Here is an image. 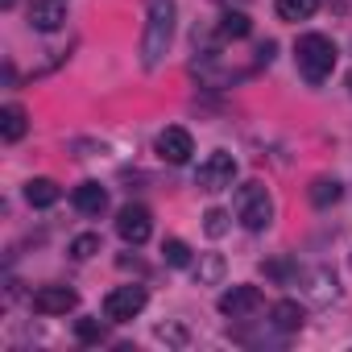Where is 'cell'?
I'll return each instance as SVG.
<instances>
[{"mask_svg": "<svg viewBox=\"0 0 352 352\" xmlns=\"http://www.w3.org/2000/svg\"><path fill=\"white\" fill-rule=\"evenodd\" d=\"M348 87H352V75H348Z\"/></svg>", "mask_w": 352, "mask_h": 352, "instance_id": "83f0119b", "label": "cell"}, {"mask_svg": "<svg viewBox=\"0 0 352 352\" xmlns=\"http://www.w3.org/2000/svg\"><path fill=\"white\" fill-rule=\"evenodd\" d=\"M302 282H307V294H311V302H331L340 290H336V278H331V270H307L302 274Z\"/></svg>", "mask_w": 352, "mask_h": 352, "instance_id": "5bb4252c", "label": "cell"}, {"mask_svg": "<svg viewBox=\"0 0 352 352\" xmlns=\"http://www.w3.org/2000/svg\"><path fill=\"white\" fill-rule=\"evenodd\" d=\"M100 253V236L96 232H79L75 241H71V257L75 261H87V257H96Z\"/></svg>", "mask_w": 352, "mask_h": 352, "instance_id": "44dd1931", "label": "cell"}, {"mask_svg": "<svg viewBox=\"0 0 352 352\" xmlns=\"http://www.w3.org/2000/svg\"><path fill=\"white\" fill-rule=\"evenodd\" d=\"M232 212L249 232H261V228L274 224V199L261 183H241L236 195H232Z\"/></svg>", "mask_w": 352, "mask_h": 352, "instance_id": "3957f363", "label": "cell"}, {"mask_svg": "<svg viewBox=\"0 0 352 352\" xmlns=\"http://www.w3.org/2000/svg\"><path fill=\"white\" fill-rule=\"evenodd\" d=\"M302 319H307V311H302L294 298H282V302H274V311H270V323H274L282 336L298 331V327H302Z\"/></svg>", "mask_w": 352, "mask_h": 352, "instance_id": "4fadbf2b", "label": "cell"}, {"mask_svg": "<svg viewBox=\"0 0 352 352\" xmlns=\"http://www.w3.org/2000/svg\"><path fill=\"white\" fill-rule=\"evenodd\" d=\"M162 257H166V265L183 270V265H191V245H187V241H179V236H170V241L162 245Z\"/></svg>", "mask_w": 352, "mask_h": 352, "instance_id": "ffe728a7", "label": "cell"}, {"mask_svg": "<svg viewBox=\"0 0 352 352\" xmlns=\"http://www.w3.org/2000/svg\"><path fill=\"white\" fill-rule=\"evenodd\" d=\"M204 232H208L212 241H220V236L228 232V212H224V208H208V216H204Z\"/></svg>", "mask_w": 352, "mask_h": 352, "instance_id": "7402d4cb", "label": "cell"}, {"mask_svg": "<svg viewBox=\"0 0 352 352\" xmlns=\"http://www.w3.org/2000/svg\"><path fill=\"white\" fill-rule=\"evenodd\" d=\"M157 340H166V344H187V331L174 327V323H162L157 327Z\"/></svg>", "mask_w": 352, "mask_h": 352, "instance_id": "d4e9b609", "label": "cell"}, {"mask_svg": "<svg viewBox=\"0 0 352 352\" xmlns=\"http://www.w3.org/2000/svg\"><path fill=\"white\" fill-rule=\"evenodd\" d=\"M216 307H220V315H228V319H245V315H253V311L261 307V290H257V286H228Z\"/></svg>", "mask_w": 352, "mask_h": 352, "instance_id": "9c48e42d", "label": "cell"}, {"mask_svg": "<svg viewBox=\"0 0 352 352\" xmlns=\"http://www.w3.org/2000/svg\"><path fill=\"white\" fill-rule=\"evenodd\" d=\"M261 270H265V274H270V278H282V282H286V278H290V274H298V265H290V261H265V265H261Z\"/></svg>", "mask_w": 352, "mask_h": 352, "instance_id": "cb8c5ba5", "label": "cell"}, {"mask_svg": "<svg viewBox=\"0 0 352 352\" xmlns=\"http://www.w3.org/2000/svg\"><path fill=\"white\" fill-rule=\"evenodd\" d=\"M311 204L315 208H331V204H340V195H344V187H340V179L336 174H319V179L311 183Z\"/></svg>", "mask_w": 352, "mask_h": 352, "instance_id": "2e32d148", "label": "cell"}, {"mask_svg": "<svg viewBox=\"0 0 352 352\" xmlns=\"http://www.w3.org/2000/svg\"><path fill=\"white\" fill-rule=\"evenodd\" d=\"M71 204H75L83 216H100V212L108 208V191H104L100 183H79V187L71 191Z\"/></svg>", "mask_w": 352, "mask_h": 352, "instance_id": "7c38bea8", "label": "cell"}, {"mask_svg": "<svg viewBox=\"0 0 352 352\" xmlns=\"http://www.w3.org/2000/svg\"><path fill=\"white\" fill-rule=\"evenodd\" d=\"M270 58H274V42H265V46L257 50V63H270Z\"/></svg>", "mask_w": 352, "mask_h": 352, "instance_id": "484cf974", "label": "cell"}, {"mask_svg": "<svg viewBox=\"0 0 352 352\" xmlns=\"http://www.w3.org/2000/svg\"><path fill=\"white\" fill-rule=\"evenodd\" d=\"M145 298H149L145 286H116V290L104 294V319L108 323H129L145 311Z\"/></svg>", "mask_w": 352, "mask_h": 352, "instance_id": "5b68a950", "label": "cell"}, {"mask_svg": "<svg viewBox=\"0 0 352 352\" xmlns=\"http://www.w3.org/2000/svg\"><path fill=\"white\" fill-rule=\"evenodd\" d=\"M220 278H224V257H216V253L204 257L199 261V282H220Z\"/></svg>", "mask_w": 352, "mask_h": 352, "instance_id": "603a6c76", "label": "cell"}, {"mask_svg": "<svg viewBox=\"0 0 352 352\" xmlns=\"http://www.w3.org/2000/svg\"><path fill=\"white\" fill-rule=\"evenodd\" d=\"M75 336H79V344H104L108 340V327H104V319L83 315V319H75Z\"/></svg>", "mask_w": 352, "mask_h": 352, "instance_id": "d6986e66", "label": "cell"}, {"mask_svg": "<svg viewBox=\"0 0 352 352\" xmlns=\"http://www.w3.org/2000/svg\"><path fill=\"white\" fill-rule=\"evenodd\" d=\"M149 232H153V216H149V208H141V204L120 208V216H116V236H120L124 245H145Z\"/></svg>", "mask_w": 352, "mask_h": 352, "instance_id": "8992f818", "label": "cell"}, {"mask_svg": "<svg viewBox=\"0 0 352 352\" xmlns=\"http://www.w3.org/2000/svg\"><path fill=\"white\" fill-rule=\"evenodd\" d=\"M224 5H249V0H224Z\"/></svg>", "mask_w": 352, "mask_h": 352, "instance_id": "4316f807", "label": "cell"}, {"mask_svg": "<svg viewBox=\"0 0 352 352\" xmlns=\"http://www.w3.org/2000/svg\"><path fill=\"white\" fill-rule=\"evenodd\" d=\"M232 179H236V157L224 153V149L208 153L199 162V170H195V187L199 191H224V187H232Z\"/></svg>", "mask_w": 352, "mask_h": 352, "instance_id": "277c9868", "label": "cell"}, {"mask_svg": "<svg viewBox=\"0 0 352 352\" xmlns=\"http://www.w3.org/2000/svg\"><path fill=\"white\" fill-rule=\"evenodd\" d=\"M157 153H162L170 166H183V162H191L195 141H191V133H187L183 124H170V129L157 133Z\"/></svg>", "mask_w": 352, "mask_h": 352, "instance_id": "52a82bcc", "label": "cell"}, {"mask_svg": "<svg viewBox=\"0 0 352 352\" xmlns=\"http://www.w3.org/2000/svg\"><path fill=\"white\" fill-rule=\"evenodd\" d=\"M294 63H298V75L307 83H323L336 71V42L323 34H302L294 46Z\"/></svg>", "mask_w": 352, "mask_h": 352, "instance_id": "7a4b0ae2", "label": "cell"}, {"mask_svg": "<svg viewBox=\"0 0 352 352\" xmlns=\"http://www.w3.org/2000/svg\"><path fill=\"white\" fill-rule=\"evenodd\" d=\"M174 21H179V5L174 0H145V30H141V67L157 71L170 42H174Z\"/></svg>", "mask_w": 352, "mask_h": 352, "instance_id": "6da1fadb", "label": "cell"}, {"mask_svg": "<svg viewBox=\"0 0 352 352\" xmlns=\"http://www.w3.org/2000/svg\"><path fill=\"white\" fill-rule=\"evenodd\" d=\"M253 34V21L241 13V9H228L224 17H220V38L224 42H236V38H249Z\"/></svg>", "mask_w": 352, "mask_h": 352, "instance_id": "ac0fdd59", "label": "cell"}, {"mask_svg": "<svg viewBox=\"0 0 352 352\" xmlns=\"http://www.w3.org/2000/svg\"><path fill=\"white\" fill-rule=\"evenodd\" d=\"M25 199H30V208H54L63 199V191H58L54 179H30L25 183Z\"/></svg>", "mask_w": 352, "mask_h": 352, "instance_id": "9a60e30c", "label": "cell"}, {"mask_svg": "<svg viewBox=\"0 0 352 352\" xmlns=\"http://www.w3.org/2000/svg\"><path fill=\"white\" fill-rule=\"evenodd\" d=\"M274 9H278V17H282V21L298 25V21H311V17H315L319 0H274Z\"/></svg>", "mask_w": 352, "mask_h": 352, "instance_id": "e0dca14e", "label": "cell"}, {"mask_svg": "<svg viewBox=\"0 0 352 352\" xmlns=\"http://www.w3.org/2000/svg\"><path fill=\"white\" fill-rule=\"evenodd\" d=\"M30 302H34L38 315H67V311L79 307V294L71 286H38Z\"/></svg>", "mask_w": 352, "mask_h": 352, "instance_id": "ba28073f", "label": "cell"}, {"mask_svg": "<svg viewBox=\"0 0 352 352\" xmlns=\"http://www.w3.org/2000/svg\"><path fill=\"white\" fill-rule=\"evenodd\" d=\"M25 17H30V30L54 34V30H63V21H67V5H63V0H30Z\"/></svg>", "mask_w": 352, "mask_h": 352, "instance_id": "30bf717a", "label": "cell"}, {"mask_svg": "<svg viewBox=\"0 0 352 352\" xmlns=\"http://www.w3.org/2000/svg\"><path fill=\"white\" fill-rule=\"evenodd\" d=\"M25 133H30V112H25L21 104H5V108H0V137L13 145V141H21Z\"/></svg>", "mask_w": 352, "mask_h": 352, "instance_id": "8fae6325", "label": "cell"}]
</instances>
